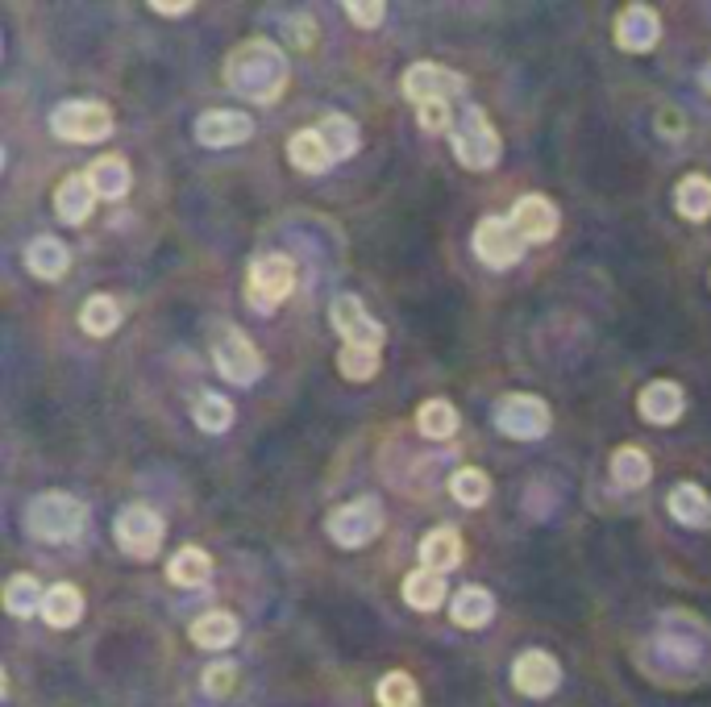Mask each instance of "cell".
Masks as SVG:
<instances>
[{"instance_id":"12","label":"cell","mask_w":711,"mask_h":707,"mask_svg":"<svg viewBox=\"0 0 711 707\" xmlns=\"http://www.w3.org/2000/svg\"><path fill=\"white\" fill-rule=\"evenodd\" d=\"M329 321H334V329L341 333V346H362V350H383V325H378L375 316L366 312V304L358 300V295H337L334 304H329Z\"/></svg>"},{"instance_id":"3","label":"cell","mask_w":711,"mask_h":707,"mask_svg":"<svg viewBox=\"0 0 711 707\" xmlns=\"http://www.w3.org/2000/svg\"><path fill=\"white\" fill-rule=\"evenodd\" d=\"M450 138H454V154H458V163L466 171H491V166L500 163L503 142L479 104H466V113L458 117Z\"/></svg>"},{"instance_id":"41","label":"cell","mask_w":711,"mask_h":707,"mask_svg":"<svg viewBox=\"0 0 711 707\" xmlns=\"http://www.w3.org/2000/svg\"><path fill=\"white\" fill-rule=\"evenodd\" d=\"M417 117L429 134H445V129H450V104H424V108H417ZM450 134H454V129H450Z\"/></svg>"},{"instance_id":"10","label":"cell","mask_w":711,"mask_h":707,"mask_svg":"<svg viewBox=\"0 0 711 707\" xmlns=\"http://www.w3.org/2000/svg\"><path fill=\"white\" fill-rule=\"evenodd\" d=\"M524 246L528 242L521 237V229L512 225V217H482L479 229H475V254H479L482 267L491 270L516 267Z\"/></svg>"},{"instance_id":"18","label":"cell","mask_w":711,"mask_h":707,"mask_svg":"<svg viewBox=\"0 0 711 707\" xmlns=\"http://www.w3.org/2000/svg\"><path fill=\"white\" fill-rule=\"evenodd\" d=\"M101 196H96V187L88 175H67L59 192H55V212L63 217L67 225H84L88 217H92V205H96Z\"/></svg>"},{"instance_id":"8","label":"cell","mask_w":711,"mask_h":707,"mask_svg":"<svg viewBox=\"0 0 711 707\" xmlns=\"http://www.w3.org/2000/svg\"><path fill=\"white\" fill-rule=\"evenodd\" d=\"M329 537L341 545V549H362L383 533V503L375 496H362L341 503L334 517H329Z\"/></svg>"},{"instance_id":"2","label":"cell","mask_w":711,"mask_h":707,"mask_svg":"<svg viewBox=\"0 0 711 707\" xmlns=\"http://www.w3.org/2000/svg\"><path fill=\"white\" fill-rule=\"evenodd\" d=\"M25 524H30V533H34L38 541H55V545H63V541H75L80 533H84L88 508L75 496H67V491H46V496H38L34 503H30Z\"/></svg>"},{"instance_id":"4","label":"cell","mask_w":711,"mask_h":707,"mask_svg":"<svg viewBox=\"0 0 711 707\" xmlns=\"http://www.w3.org/2000/svg\"><path fill=\"white\" fill-rule=\"evenodd\" d=\"M295 291V263L288 254H263L246 275V304L254 312H275Z\"/></svg>"},{"instance_id":"25","label":"cell","mask_w":711,"mask_h":707,"mask_svg":"<svg viewBox=\"0 0 711 707\" xmlns=\"http://www.w3.org/2000/svg\"><path fill=\"white\" fill-rule=\"evenodd\" d=\"M420 561H424L429 570H438V575L454 570L462 561V537L454 529H433V533H424V537H420Z\"/></svg>"},{"instance_id":"40","label":"cell","mask_w":711,"mask_h":707,"mask_svg":"<svg viewBox=\"0 0 711 707\" xmlns=\"http://www.w3.org/2000/svg\"><path fill=\"white\" fill-rule=\"evenodd\" d=\"M233 683H237V670H233V662H217V665H209V670H205V691H209V695H217V699H221V695H230Z\"/></svg>"},{"instance_id":"6","label":"cell","mask_w":711,"mask_h":707,"mask_svg":"<svg viewBox=\"0 0 711 707\" xmlns=\"http://www.w3.org/2000/svg\"><path fill=\"white\" fill-rule=\"evenodd\" d=\"M491 416H496V429L503 437H516V441H541L553 429V416H549V404H545L541 395H524V392L503 395Z\"/></svg>"},{"instance_id":"11","label":"cell","mask_w":711,"mask_h":707,"mask_svg":"<svg viewBox=\"0 0 711 707\" xmlns=\"http://www.w3.org/2000/svg\"><path fill=\"white\" fill-rule=\"evenodd\" d=\"M404 96L424 108V104H450V96H458L466 92V80H462L458 71H450V67H441V62H412L408 71H404Z\"/></svg>"},{"instance_id":"39","label":"cell","mask_w":711,"mask_h":707,"mask_svg":"<svg viewBox=\"0 0 711 707\" xmlns=\"http://www.w3.org/2000/svg\"><path fill=\"white\" fill-rule=\"evenodd\" d=\"M346 13H350V18H354V25H362V30H375V25H383L387 4H383V0H350V4H346Z\"/></svg>"},{"instance_id":"23","label":"cell","mask_w":711,"mask_h":707,"mask_svg":"<svg viewBox=\"0 0 711 707\" xmlns=\"http://www.w3.org/2000/svg\"><path fill=\"white\" fill-rule=\"evenodd\" d=\"M88 179H92V187H96V196L101 200H121L129 192V163L121 159V154H105V159H96V163L84 171Z\"/></svg>"},{"instance_id":"44","label":"cell","mask_w":711,"mask_h":707,"mask_svg":"<svg viewBox=\"0 0 711 707\" xmlns=\"http://www.w3.org/2000/svg\"><path fill=\"white\" fill-rule=\"evenodd\" d=\"M703 88H708V92H711V62H708V67H703Z\"/></svg>"},{"instance_id":"36","label":"cell","mask_w":711,"mask_h":707,"mask_svg":"<svg viewBox=\"0 0 711 707\" xmlns=\"http://www.w3.org/2000/svg\"><path fill=\"white\" fill-rule=\"evenodd\" d=\"M191 416H196V425H200L205 433H225V429L233 425V404L225 399V395L209 392V395H200V399H196Z\"/></svg>"},{"instance_id":"7","label":"cell","mask_w":711,"mask_h":707,"mask_svg":"<svg viewBox=\"0 0 711 707\" xmlns=\"http://www.w3.org/2000/svg\"><path fill=\"white\" fill-rule=\"evenodd\" d=\"M163 533H167V524H163V517H159L154 508H147V503H129V508H121L117 520H113V537H117V545L138 561H150L159 554Z\"/></svg>"},{"instance_id":"31","label":"cell","mask_w":711,"mask_h":707,"mask_svg":"<svg viewBox=\"0 0 711 707\" xmlns=\"http://www.w3.org/2000/svg\"><path fill=\"white\" fill-rule=\"evenodd\" d=\"M417 429L433 441H445L458 433V408L450 399H424L417 408Z\"/></svg>"},{"instance_id":"1","label":"cell","mask_w":711,"mask_h":707,"mask_svg":"<svg viewBox=\"0 0 711 707\" xmlns=\"http://www.w3.org/2000/svg\"><path fill=\"white\" fill-rule=\"evenodd\" d=\"M292 80L288 55L267 38L242 42L225 62V83L237 96H246L254 104H275L283 96V88Z\"/></svg>"},{"instance_id":"35","label":"cell","mask_w":711,"mask_h":707,"mask_svg":"<svg viewBox=\"0 0 711 707\" xmlns=\"http://www.w3.org/2000/svg\"><path fill=\"white\" fill-rule=\"evenodd\" d=\"M450 491H454V499L466 503V508H479V503L491 499V475L479 471V466H462V471H454V478H450Z\"/></svg>"},{"instance_id":"20","label":"cell","mask_w":711,"mask_h":707,"mask_svg":"<svg viewBox=\"0 0 711 707\" xmlns=\"http://www.w3.org/2000/svg\"><path fill=\"white\" fill-rule=\"evenodd\" d=\"M80 616H84V595H80V587H71V582L46 587L43 621L50 624V628H71V624H80Z\"/></svg>"},{"instance_id":"37","label":"cell","mask_w":711,"mask_h":707,"mask_svg":"<svg viewBox=\"0 0 711 707\" xmlns=\"http://www.w3.org/2000/svg\"><path fill=\"white\" fill-rule=\"evenodd\" d=\"M378 707H420V691L412 683V674H404V670L383 674V683H378Z\"/></svg>"},{"instance_id":"22","label":"cell","mask_w":711,"mask_h":707,"mask_svg":"<svg viewBox=\"0 0 711 707\" xmlns=\"http://www.w3.org/2000/svg\"><path fill=\"white\" fill-rule=\"evenodd\" d=\"M25 267L34 270L38 279H63L67 267H71V254H67V246L59 242V237H34L30 246H25Z\"/></svg>"},{"instance_id":"30","label":"cell","mask_w":711,"mask_h":707,"mask_svg":"<svg viewBox=\"0 0 711 707\" xmlns=\"http://www.w3.org/2000/svg\"><path fill=\"white\" fill-rule=\"evenodd\" d=\"M316 134H320V142H325V150L334 154V163H341V159H350L358 150V125L346 117V113H329L325 121L316 125Z\"/></svg>"},{"instance_id":"27","label":"cell","mask_w":711,"mask_h":707,"mask_svg":"<svg viewBox=\"0 0 711 707\" xmlns=\"http://www.w3.org/2000/svg\"><path fill=\"white\" fill-rule=\"evenodd\" d=\"M450 616L458 628H482V624L496 616V600L487 587H462L454 603H450Z\"/></svg>"},{"instance_id":"9","label":"cell","mask_w":711,"mask_h":707,"mask_svg":"<svg viewBox=\"0 0 711 707\" xmlns=\"http://www.w3.org/2000/svg\"><path fill=\"white\" fill-rule=\"evenodd\" d=\"M212 362L225 383L233 387H250L263 379V354L254 350V341L242 329H221L212 341Z\"/></svg>"},{"instance_id":"38","label":"cell","mask_w":711,"mask_h":707,"mask_svg":"<svg viewBox=\"0 0 711 707\" xmlns=\"http://www.w3.org/2000/svg\"><path fill=\"white\" fill-rule=\"evenodd\" d=\"M378 362H383L378 350H362V346H341V354H337V371L346 374V379H354V383L375 379Z\"/></svg>"},{"instance_id":"32","label":"cell","mask_w":711,"mask_h":707,"mask_svg":"<svg viewBox=\"0 0 711 707\" xmlns=\"http://www.w3.org/2000/svg\"><path fill=\"white\" fill-rule=\"evenodd\" d=\"M212 575V558L205 549H196V545H184L167 566V579L175 587H200V582H209Z\"/></svg>"},{"instance_id":"16","label":"cell","mask_w":711,"mask_h":707,"mask_svg":"<svg viewBox=\"0 0 711 707\" xmlns=\"http://www.w3.org/2000/svg\"><path fill=\"white\" fill-rule=\"evenodd\" d=\"M657 38H662V21H657V13L649 4H628L620 21H616V46L620 50L645 55V50L657 46Z\"/></svg>"},{"instance_id":"21","label":"cell","mask_w":711,"mask_h":707,"mask_svg":"<svg viewBox=\"0 0 711 707\" xmlns=\"http://www.w3.org/2000/svg\"><path fill=\"white\" fill-rule=\"evenodd\" d=\"M237 633H242V624H237V616L233 612H205L200 621L188 628L191 645H200V649H230L233 641H237Z\"/></svg>"},{"instance_id":"43","label":"cell","mask_w":711,"mask_h":707,"mask_svg":"<svg viewBox=\"0 0 711 707\" xmlns=\"http://www.w3.org/2000/svg\"><path fill=\"white\" fill-rule=\"evenodd\" d=\"M150 9L163 18H184V13H191V0H154Z\"/></svg>"},{"instance_id":"13","label":"cell","mask_w":711,"mask_h":707,"mask_svg":"<svg viewBox=\"0 0 711 707\" xmlns=\"http://www.w3.org/2000/svg\"><path fill=\"white\" fill-rule=\"evenodd\" d=\"M512 683L528 699H545V695H553L558 683H562V665H558L553 653H545V649H524L521 658L512 662Z\"/></svg>"},{"instance_id":"28","label":"cell","mask_w":711,"mask_h":707,"mask_svg":"<svg viewBox=\"0 0 711 707\" xmlns=\"http://www.w3.org/2000/svg\"><path fill=\"white\" fill-rule=\"evenodd\" d=\"M674 208L687 221H708L711 217V179L708 175H683L674 187Z\"/></svg>"},{"instance_id":"15","label":"cell","mask_w":711,"mask_h":707,"mask_svg":"<svg viewBox=\"0 0 711 707\" xmlns=\"http://www.w3.org/2000/svg\"><path fill=\"white\" fill-rule=\"evenodd\" d=\"M512 225L521 229L524 242H549L553 233H558V225H562V217H558V205L549 200V196H521L516 205H512Z\"/></svg>"},{"instance_id":"19","label":"cell","mask_w":711,"mask_h":707,"mask_svg":"<svg viewBox=\"0 0 711 707\" xmlns=\"http://www.w3.org/2000/svg\"><path fill=\"white\" fill-rule=\"evenodd\" d=\"M669 517L678 520V524H687V529H708L711 524V496L703 487H695V483H678L674 491H669Z\"/></svg>"},{"instance_id":"34","label":"cell","mask_w":711,"mask_h":707,"mask_svg":"<svg viewBox=\"0 0 711 707\" xmlns=\"http://www.w3.org/2000/svg\"><path fill=\"white\" fill-rule=\"evenodd\" d=\"M80 325H84V333H92V337H108V333L121 325L117 300H113V295H92L84 309H80Z\"/></svg>"},{"instance_id":"33","label":"cell","mask_w":711,"mask_h":707,"mask_svg":"<svg viewBox=\"0 0 711 707\" xmlns=\"http://www.w3.org/2000/svg\"><path fill=\"white\" fill-rule=\"evenodd\" d=\"M43 600L46 591L34 575H13L4 587V612L9 616H34V612H43Z\"/></svg>"},{"instance_id":"17","label":"cell","mask_w":711,"mask_h":707,"mask_svg":"<svg viewBox=\"0 0 711 707\" xmlns=\"http://www.w3.org/2000/svg\"><path fill=\"white\" fill-rule=\"evenodd\" d=\"M687 408V395L674 379H653L649 387H641V399H637V413L649 425H674Z\"/></svg>"},{"instance_id":"5","label":"cell","mask_w":711,"mask_h":707,"mask_svg":"<svg viewBox=\"0 0 711 707\" xmlns=\"http://www.w3.org/2000/svg\"><path fill=\"white\" fill-rule=\"evenodd\" d=\"M50 134L63 142H105L113 134V113L101 101H63L50 113Z\"/></svg>"},{"instance_id":"42","label":"cell","mask_w":711,"mask_h":707,"mask_svg":"<svg viewBox=\"0 0 711 707\" xmlns=\"http://www.w3.org/2000/svg\"><path fill=\"white\" fill-rule=\"evenodd\" d=\"M288 38L295 46H313V18H292L288 21Z\"/></svg>"},{"instance_id":"24","label":"cell","mask_w":711,"mask_h":707,"mask_svg":"<svg viewBox=\"0 0 711 707\" xmlns=\"http://www.w3.org/2000/svg\"><path fill=\"white\" fill-rule=\"evenodd\" d=\"M649 478H653V462L641 445H620L616 454H611V483L616 487H625V491H637V487H645Z\"/></svg>"},{"instance_id":"14","label":"cell","mask_w":711,"mask_h":707,"mask_svg":"<svg viewBox=\"0 0 711 707\" xmlns=\"http://www.w3.org/2000/svg\"><path fill=\"white\" fill-rule=\"evenodd\" d=\"M254 121L237 108H209L196 117V142L209 146V150H225V146L250 142Z\"/></svg>"},{"instance_id":"26","label":"cell","mask_w":711,"mask_h":707,"mask_svg":"<svg viewBox=\"0 0 711 707\" xmlns=\"http://www.w3.org/2000/svg\"><path fill=\"white\" fill-rule=\"evenodd\" d=\"M404 600H408V607H417V612H438L441 603H445V575L429 570V566L412 570L404 579Z\"/></svg>"},{"instance_id":"29","label":"cell","mask_w":711,"mask_h":707,"mask_svg":"<svg viewBox=\"0 0 711 707\" xmlns=\"http://www.w3.org/2000/svg\"><path fill=\"white\" fill-rule=\"evenodd\" d=\"M288 154H292V163L300 166V171H308V175H320V171L334 166V154L325 150V142H320L316 129H300V134H292Z\"/></svg>"}]
</instances>
